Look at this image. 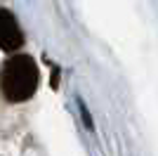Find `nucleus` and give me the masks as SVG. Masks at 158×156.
Returning <instances> with one entry per match:
<instances>
[{
  "instance_id": "1",
  "label": "nucleus",
  "mask_w": 158,
  "mask_h": 156,
  "mask_svg": "<svg viewBox=\"0 0 158 156\" xmlns=\"http://www.w3.org/2000/svg\"><path fill=\"white\" fill-rule=\"evenodd\" d=\"M38 64L26 54L7 59L0 73V90L10 102H26L38 88Z\"/></svg>"
},
{
  "instance_id": "2",
  "label": "nucleus",
  "mask_w": 158,
  "mask_h": 156,
  "mask_svg": "<svg viewBox=\"0 0 158 156\" xmlns=\"http://www.w3.org/2000/svg\"><path fill=\"white\" fill-rule=\"evenodd\" d=\"M24 43V36L19 31V24L7 10H0V47L2 50H19Z\"/></svg>"
}]
</instances>
